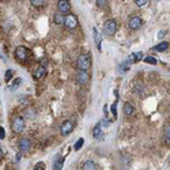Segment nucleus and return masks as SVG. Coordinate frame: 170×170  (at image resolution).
<instances>
[{"label":"nucleus","instance_id":"nucleus-28","mask_svg":"<svg viewBox=\"0 0 170 170\" xmlns=\"http://www.w3.org/2000/svg\"><path fill=\"white\" fill-rule=\"evenodd\" d=\"M34 170H45V163L44 162H38V163H36Z\"/></svg>","mask_w":170,"mask_h":170},{"label":"nucleus","instance_id":"nucleus-10","mask_svg":"<svg viewBox=\"0 0 170 170\" xmlns=\"http://www.w3.org/2000/svg\"><path fill=\"white\" fill-rule=\"evenodd\" d=\"M88 80H90V75H88L87 71H79L76 74V82L79 85H82V86L87 85Z\"/></svg>","mask_w":170,"mask_h":170},{"label":"nucleus","instance_id":"nucleus-15","mask_svg":"<svg viewBox=\"0 0 170 170\" xmlns=\"http://www.w3.org/2000/svg\"><path fill=\"white\" fill-rule=\"evenodd\" d=\"M123 112L125 116H131L132 113H133V105H132L131 102H125L123 106Z\"/></svg>","mask_w":170,"mask_h":170},{"label":"nucleus","instance_id":"nucleus-30","mask_svg":"<svg viewBox=\"0 0 170 170\" xmlns=\"http://www.w3.org/2000/svg\"><path fill=\"white\" fill-rule=\"evenodd\" d=\"M4 136H6V132H4V128H3V127H0V140L4 139Z\"/></svg>","mask_w":170,"mask_h":170},{"label":"nucleus","instance_id":"nucleus-17","mask_svg":"<svg viewBox=\"0 0 170 170\" xmlns=\"http://www.w3.org/2000/svg\"><path fill=\"white\" fill-rule=\"evenodd\" d=\"M82 170H97V165L93 161H86L82 165Z\"/></svg>","mask_w":170,"mask_h":170},{"label":"nucleus","instance_id":"nucleus-4","mask_svg":"<svg viewBox=\"0 0 170 170\" xmlns=\"http://www.w3.org/2000/svg\"><path fill=\"white\" fill-rule=\"evenodd\" d=\"M14 56H15V59H17L19 63H25V61L27 60V57H29V50H27V48H25V47H18L17 49H15Z\"/></svg>","mask_w":170,"mask_h":170},{"label":"nucleus","instance_id":"nucleus-18","mask_svg":"<svg viewBox=\"0 0 170 170\" xmlns=\"http://www.w3.org/2000/svg\"><path fill=\"white\" fill-rule=\"evenodd\" d=\"M101 135H102V127H101V124H97L93 129V136L95 137V139H98Z\"/></svg>","mask_w":170,"mask_h":170},{"label":"nucleus","instance_id":"nucleus-3","mask_svg":"<svg viewBox=\"0 0 170 170\" xmlns=\"http://www.w3.org/2000/svg\"><path fill=\"white\" fill-rule=\"evenodd\" d=\"M117 31V22L114 19H109L104 23V34L107 37H112Z\"/></svg>","mask_w":170,"mask_h":170},{"label":"nucleus","instance_id":"nucleus-13","mask_svg":"<svg viewBox=\"0 0 170 170\" xmlns=\"http://www.w3.org/2000/svg\"><path fill=\"white\" fill-rule=\"evenodd\" d=\"M64 165V158L63 156H57L52 163V170H61Z\"/></svg>","mask_w":170,"mask_h":170},{"label":"nucleus","instance_id":"nucleus-11","mask_svg":"<svg viewBox=\"0 0 170 170\" xmlns=\"http://www.w3.org/2000/svg\"><path fill=\"white\" fill-rule=\"evenodd\" d=\"M128 27L131 29V30H139V29L142 27V19H140V17H132V18H129Z\"/></svg>","mask_w":170,"mask_h":170},{"label":"nucleus","instance_id":"nucleus-23","mask_svg":"<svg viewBox=\"0 0 170 170\" xmlns=\"http://www.w3.org/2000/svg\"><path fill=\"white\" fill-rule=\"evenodd\" d=\"M83 144H85V140H83V139H78V142L75 143L74 148H75V150H76V151H79L80 148L83 147Z\"/></svg>","mask_w":170,"mask_h":170},{"label":"nucleus","instance_id":"nucleus-1","mask_svg":"<svg viewBox=\"0 0 170 170\" xmlns=\"http://www.w3.org/2000/svg\"><path fill=\"white\" fill-rule=\"evenodd\" d=\"M76 66L79 68V71H88V68L91 67V56L88 53H83L78 57Z\"/></svg>","mask_w":170,"mask_h":170},{"label":"nucleus","instance_id":"nucleus-32","mask_svg":"<svg viewBox=\"0 0 170 170\" xmlns=\"http://www.w3.org/2000/svg\"><path fill=\"white\" fill-rule=\"evenodd\" d=\"M2 158H3V150H2V146H0V161H2Z\"/></svg>","mask_w":170,"mask_h":170},{"label":"nucleus","instance_id":"nucleus-7","mask_svg":"<svg viewBox=\"0 0 170 170\" xmlns=\"http://www.w3.org/2000/svg\"><path fill=\"white\" fill-rule=\"evenodd\" d=\"M72 131H74V124H72V121L66 120V121H63V123H61L60 133L63 135V136H67V135H69Z\"/></svg>","mask_w":170,"mask_h":170},{"label":"nucleus","instance_id":"nucleus-9","mask_svg":"<svg viewBox=\"0 0 170 170\" xmlns=\"http://www.w3.org/2000/svg\"><path fill=\"white\" fill-rule=\"evenodd\" d=\"M57 10L60 14H67V12H69L71 11V3H69V0H59Z\"/></svg>","mask_w":170,"mask_h":170},{"label":"nucleus","instance_id":"nucleus-14","mask_svg":"<svg viewBox=\"0 0 170 170\" xmlns=\"http://www.w3.org/2000/svg\"><path fill=\"white\" fill-rule=\"evenodd\" d=\"M170 47V44L167 41H162L159 42L158 45H155V47L152 48V50H156V52H165V50H167Z\"/></svg>","mask_w":170,"mask_h":170},{"label":"nucleus","instance_id":"nucleus-33","mask_svg":"<svg viewBox=\"0 0 170 170\" xmlns=\"http://www.w3.org/2000/svg\"><path fill=\"white\" fill-rule=\"evenodd\" d=\"M169 120H170V117H169Z\"/></svg>","mask_w":170,"mask_h":170},{"label":"nucleus","instance_id":"nucleus-25","mask_svg":"<svg viewBox=\"0 0 170 170\" xmlns=\"http://www.w3.org/2000/svg\"><path fill=\"white\" fill-rule=\"evenodd\" d=\"M31 4L34 7H42L45 4V0H31Z\"/></svg>","mask_w":170,"mask_h":170},{"label":"nucleus","instance_id":"nucleus-22","mask_svg":"<svg viewBox=\"0 0 170 170\" xmlns=\"http://www.w3.org/2000/svg\"><path fill=\"white\" fill-rule=\"evenodd\" d=\"M144 61H146L147 64H152V66H155V64L158 63V61H156V59L152 57V56H147V57L144 59Z\"/></svg>","mask_w":170,"mask_h":170},{"label":"nucleus","instance_id":"nucleus-24","mask_svg":"<svg viewBox=\"0 0 170 170\" xmlns=\"http://www.w3.org/2000/svg\"><path fill=\"white\" fill-rule=\"evenodd\" d=\"M21 82H22V79H21V78H17V79L12 82V86H10V88H11V90H15V88L21 85Z\"/></svg>","mask_w":170,"mask_h":170},{"label":"nucleus","instance_id":"nucleus-19","mask_svg":"<svg viewBox=\"0 0 170 170\" xmlns=\"http://www.w3.org/2000/svg\"><path fill=\"white\" fill-rule=\"evenodd\" d=\"M163 140L166 144H170V125H167L163 131Z\"/></svg>","mask_w":170,"mask_h":170},{"label":"nucleus","instance_id":"nucleus-27","mask_svg":"<svg viewBox=\"0 0 170 170\" xmlns=\"http://www.w3.org/2000/svg\"><path fill=\"white\" fill-rule=\"evenodd\" d=\"M135 4L137 7H144L146 4H148V0H135Z\"/></svg>","mask_w":170,"mask_h":170},{"label":"nucleus","instance_id":"nucleus-21","mask_svg":"<svg viewBox=\"0 0 170 170\" xmlns=\"http://www.w3.org/2000/svg\"><path fill=\"white\" fill-rule=\"evenodd\" d=\"M55 23L56 25H61V23H64V17L63 14H60V12H57V14H55Z\"/></svg>","mask_w":170,"mask_h":170},{"label":"nucleus","instance_id":"nucleus-20","mask_svg":"<svg viewBox=\"0 0 170 170\" xmlns=\"http://www.w3.org/2000/svg\"><path fill=\"white\" fill-rule=\"evenodd\" d=\"M129 66H131V61H129V60H125L120 67H118V71H120L121 74H124V72H125L127 69L129 68Z\"/></svg>","mask_w":170,"mask_h":170},{"label":"nucleus","instance_id":"nucleus-26","mask_svg":"<svg viewBox=\"0 0 170 170\" xmlns=\"http://www.w3.org/2000/svg\"><path fill=\"white\" fill-rule=\"evenodd\" d=\"M12 75H14V71H12V69H7L6 75H4V79H6V82H10V79L12 78Z\"/></svg>","mask_w":170,"mask_h":170},{"label":"nucleus","instance_id":"nucleus-8","mask_svg":"<svg viewBox=\"0 0 170 170\" xmlns=\"http://www.w3.org/2000/svg\"><path fill=\"white\" fill-rule=\"evenodd\" d=\"M45 75H47V68H45V63H44V60H42V63L40 64L36 68V71L33 72V78L36 80H40V79H42Z\"/></svg>","mask_w":170,"mask_h":170},{"label":"nucleus","instance_id":"nucleus-2","mask_svg":"<svg viewBox=\"0 0 170 170\" xmlns=\"http://www.w3.org/2000/svg\"><path fill=\"white\" fill-rule=\"evenodd\" d=\"M11 128H12V131H14V133H22V132L25 131V118H23L22 116L14 117V120H12V123H11Z\"/></svg>","mask_w":170,"mask_h":170},{"label":"nucleus","instance_id":"nucleus-31","mask_svg":"<svg viewBox=\"0 0 170 170\" xmlns=\"http://www.w3.org/2000/svg\"><path fill=\"white\" fill-rule=\"evenodd\" d=\"M112 113H113V116H117V112H116V104L112 105Z\"/></svg>","mask_w":170,"mask_h":170},{"label":"nucleus","instance_id":"nucleus-16","mask_svg":"<svg viewBox=\"0 0 170 170\" xmlns=\"http://www.w3.org/2000/svg\"><path fill=\"white\" fill-rule=\"evenodd\" d=\"M142 59H143V53L136 52V53H132V55L128 57V60L131 61V63H137V61H142Z\"/></svg>","mask_w":170,"mask_h":170},{"label":"nucleus","instance_id":"nucleus-6","mask_svg":"<svg viewBox=\"0 0 170 170\" xmlns=\"http://www.w3.org/2000/svg\"><path fill=\"white\" fill-rule=\"evenodd\" d=\"M64 25H66V27L68 29V30H74L78 26V18L72 14L66 15V17H64Z\"/></svg>","mask_w":170,"mask_h":170},{"label":"nucleus","instance_id":"nucleus-5","mask_svg":"<svg viewBox=\"0 0 170 170\" xmlns=\"http://www.w3.org/2000/svg\"><path fill=\"white\" fill-rule=\"evenodd\" d=\"M31 140L27 139V137H22V139L18 142V150H19L21 154H26L31 150Z\"/></svg>","mask_w":170,"mask_h":170},{"label":"nucleus","instance_id":"nucleus-12","mask_svg":"<svg viewBox=\"0 0 170 170\" xmlns=\"http://www.w3.org/2000/svg\"><path fill=\"white\" fill-rule=\"evenodd\" d=\"M93 36H94V41H95L97 48H98V50H101V47H102V37H101V34L98 33V29H95V27L93 29Z\"/></svg>","mask_w":170,"mask_h":170},{"label":"nucleus","instance_id":"nucleus-29","mask_svg":"<svg viewBox=\"0 0 170 170\" xmlns=\"http://www.w3.org/2000/svg\"><path fill=\"white\" fill-rule=\"evenodd\" d=\"M106 4V0H97V6L98 7H104Z\"/></svg>","mask_w":170,"mask_h":170}]
</instances>
